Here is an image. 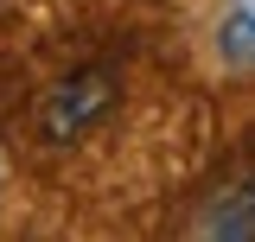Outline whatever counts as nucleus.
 <instances>
[{
  "label": "nucleus",
  "instance_id": "nucleus-1",
  "mask_svg": "<svg viewBox=\"0 0 255 242\" xmlns=\"http://www.w3.org/2000/svg\"><path fill=\"white\" fill-rule=\"evenodd\" d=\"M115 102H122V77H115L109 64H83V70H70L58 90L45 96L38 127H45V140H51V147H64V140L90 134V127L109 115Z\"/></svg>",
  "mask_w": 255,
  "mask_h": 242
},
{
  "label": "nucleus",
  "instance_id": "nucleus-2",
  "mask_svg": "<svg viewBox=\"0 0 255 242\" xmlns=\"http://www.w3.org/2000/svg\"><path fill=\"white\" fill-rule=\"evenodd\" d=\"M198 236H223V242H255V166L230 172V179L204 198L198 211Z\"/></svg>",
  "mask_w": 255,
  "mask_h": 242
},
{
  "label": "nucleus",
  "instance_id": "nucleus-3",
  "mask_svg": "<svg viewBox=\"0 0 255 242\" xmlns=\"http://www.w3.org/2000/svg\"><path fill=\"white\" fill-rule=\"evenodd\" d=\"M217 38H223V51H230V58H249V64H255V0H230Z\"/></svg>",
  "mask_w": 255,
  "mask_h": 242
}]
</instances>
